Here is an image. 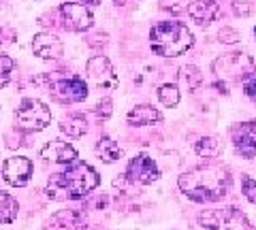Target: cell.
Returning <instances> with one entry per match:
<instances>
[{"mask_svg": "<svg viewBox=\"0 0 256 230\" xmlns=\"http://www.w3.org/2000/svg\"><path fill=\"white\" fill-rule=\"evenodd\" d=\"M79 2H84V4H88V6H98L102 0H79Z\"/></svg>", "mask_w": 256, "mask_h": 230, "instance_id": "33", "label": "cell"}, {"mask_svg": "<svg viewBox=\"0 0 256 230\" xmlns=\"http://www.w3.org/2000/svg\"><path fill=\"white\" fill-rule=\"evenodd\" d=\"M180 79H182V83L188 88V92H196V88L203 83V73L194 64H188V66L182 68Z\"/></svg>", "mask_w": 256, "mask_h": 230, "instance_id": "22", "label": "cell"}, {"mask_svg": "<svg viewBox=\"0 0 256 230\" xmlns=\"http://www.w3.org/2000/svg\"><path fill=\"white\" fill-rule=\"evenodd\" d=\"M178 186L194 203H218L228 194L230 186H233V177L230 171L222 164L205 162L198 166L184 171L178 177Z\"/></svg>", "mask_w": 256, "mask_h": 230, "instance_id": "1", "label": "cell"}, {"mask_svg": "<svg viewBox=\"0 0 256 230\" xmlns=\"http://www.w3.org/2000/svg\"><path fill=\"white\" fill-rule=\"evenodd\" d=\"M212 68L216 77L226 83H244L248 77L256 73V64L252 55H248L244 51H230L220 55L218 60H214Z\"/></svg>", "mask_w": 256, "mask_h": 230, "instance_id": "4", "label": "cell"}, {"mask_svg": "<svg viewBox=\"0 0 256 230\" xmlns=\"http://www.w3.org/2000/svg\"><path fill=\"white\" fill-rule=\"evenodd\" d=\"M20 213V203L11 194L0 192V224H11Z\"/></svg>", "mask_w": 256, "mask_h": 230, "instance_id": "21", "label": "cell"}, {"mask_svg": "<svg viewBox=\"0 0 256 230\" xmlns=\"http://www.w3.org/2000/svg\"><path fill=\"white\" fill-rule=\"evenodd\" d=\"M50 92L54 94V98L60 102H82L88 98L90 88H88V83L82 77H68V79L54 81Z\"/></svg>", "mask_w": 256, "mask_h": 230, "instance_id": "11", "label": "cell"}, {"mask_svg": "<svg viewBox=\"0 0 256 230\" xmlns=\"http://www.w3.org/2000/svg\"><path fill=\"white\" fill-rule=\"evenodd\" d=\"M244 92H246V96L256 105V73L250 75V77H248L246 81H244Z\"/></svg>", "mask_w": 256, "mask_h": 230, "instance_id": "31", "label": "cell"}, {"mask_svg": "<svg viewBox=\"0 0 256 230\" xmlns=\"http://www.w3.org/2000/svg\"><path fill=\"white\" fill-rule=\"evenodd\" d=\"M32 51L41 60H58L64 53V45L60 38L52 32H38L32 38Z\"/></svg>", "mask_w": 256, "mask_h": 230, "instance_id": "13", "label": "cell"}, {"mask_svg": "<svg viewBox=\"0 0 256 230\" xmlns=\"http://www.w3.org/2000/svg\"><path fill=\"white\" fill-rule=\"evenodd\" d=\"M60 130L64 134H68L70 139H82L84 134L88 132V120L84 115L73 113V115H66L64 120L60 122Z\"/></svg>", "mask_w": 256, "mask_h": 230, "instance_id": "19", "label": "cell"}, {"mask_svg": "<svg viewBox=\"0 0 256 230\" xmlns=\"http://www.w3.org/2000/svg\"><path fill=\"white\" fill-rule=\"evenodd\" d=\"M107 34L105 32H96L94 36H90V38H88V45H90V47H94V49H98V47L100 45H107Z\"/></svg>", "mask_w": 256, "mask_h": 230, "instance_id": "32", "label": "cell"}, {"mask_svg": "<svg viewBox=\"0 0 256 230\" xmlns=\"http://www.w3.org/2000/svg\"><path fill=\"white\" fill-rule=\"evenodd\" d=\"M116 4H118V6H124V4H126V0H116Z\"/></svg>", "mask_w": 256, "mask_h": 230, "instance_id": "34", "label": "cell"}, {"mask_svg": "<svg viewBox=\"0 0 256 230\" xmlns=\"http://www.w3.org/2000/svg\"><path fill=\"white\" fill-rule=\"evenodd\" d=\"M158 100L162 102L164 107H178L180 100H182V94H180V88L175 83H164L158 88Z\"/></svg>", "mask_w": 256, "mask_h": 230, "instance_id": "23", "label": "cell"}, {"mask_svg": "<svg viewBox=\"0 0 256 230\" xmlns=\"http://www.w3.org/2000/svg\"><path fill=\"white\" fill-rule=\"evenodd\" d=\"M13 68H15L13 58H11V55H6V53L0 51V88H4V85L11 81Z\"/></svg>", "mask_w": 256, "mask_h": 230, "instance_id": "25", "label": "cell"}, {"mask_svg": "<svg viewBox=\"0 0 256 230\" xmlns=\"http://www.w3.org/2000/svg\"><path fill=\"white\" fill-rule=\"evenodd\" d=\"M194 45V34L182 21H158L150 30V47L156 55L178 58Z\"/></svg>", "mask_w": 256, "mask_h": 230, "instance_id": "3", "label": "cell"}, {"mask_svg": "<svg viewBox=\"0 0 256 230\" xmlns=\"http://www.w3.org/2000/svg\"><path fill=\"white\" fill-rule=\"evenodd\" d=\"M43 230H88V220L84 211L62 209L43 222Z\"/></svg>", "mask_w": 256, "mask_h": 230, "instance_id": "12", "label": "cell"}, {"mask_svg": "<svg viewBox=\"0 0 256 230\" xmlns=\"http://www.w3.org/2000/svg\"><path fill=\"white\" fill-rule=\"evenodd\" d=\"M86 77L98 88L100 92H111L118 85L116 70L111 66V62L107 55H92L86 64Z\"/></svg>", "mask_w": 256, "mask_h": 230, "instance_id": "6", "label": "cell"}, {"mask_svg": "<svg viewBox=\"0 0 256 230\" xmlns=\"http://www.w3.org/2000/svg\"><path fill=\"white\" fill-rule=\"evenodd\" d=\"M96 156L100 158L102 162H107V164H111V162H118L120 158L124 156V152H122V147L118 145V143L109 137V134H102V137L98 139V143H96Z\"/></svg>", "mask_w": 256, "mask_h": 230, "instance_id": "18", "label": "cell"}, {"mask_svg": "<svg viewBox=\"0 0 256 230\" xmlns=\"http://www.w3.org/2000/svg\"><path fill=\"white\" fill-rule=\"evenodd\" d=\"M160 177L158 164L152 160L148 154H137L128 162L126 169V179L132 181V184H141V186H150Z\"/></svg>", "mask_w": 256, "mask_h": 230, "instance_id": "10", "label": "cell"}, {"mask_svg": "<svg viewBox=\"0 0 256 230\" xmlns=\"http://www.w3.org/2000/svg\"><path fill=\"white\" fill-rule=\"evenodd\" d=\"M0 34H2V30H0Z\"/></svg>", "mask_w": 256, "mask_h": 230, "instance_id": "36", "label": "cell"}, {"mask_svg": "<svg viewBox=\"0 0 256 230\" xmlns=\"http://www.w3.org/2000/svg\"><path fill=\"white\" fill-rule=\"evenodd\" d=\"M230 141L235 145V152L242 158H246V160L256 158V122L248 120L233 126L230 128Z\"/></svg>", "mask_w": 256, "mask_h": 230, "instance_id": "9", "label": "cell"}, {"mask_svg": "<svg viewBox=\"0 0 256 230\" xmlns=\"http://www.w3.org/2000/svg\"><path fill=\"white\" fill-rule=\"evenodd\" d=\"M222 226L224 230H254L252 222L237 207H226L222 211Z\"/></svg>", "mask_w": 256, "mask_h": 230, "instance_id": "17", "label": "cell"}, {"mask_svg": "<svg viewBox=\"0 0 256 230\" xmlns=\"http://www.w3.org/2000/svg\"><path fill=\"white\" fill-rule=\"evenodd\" d=\"M100 184V175L92 164L75 160L47 181L45 194L52 201H79L90 196Z\"/></svg>", "mask_w": 256, "mask_h": 230, "instance_id": "2", "label": "cell"}, {"mask_svg": "<svg viewBox=\"0 0 256 230\" xmlns=\"http://www.w3.org/2000/svg\"><path fill=\"white\" fill-rule=\"evenodd\" d=\"M160 9L166 11V13H173V15H180L184 11H188V0H158Z\"/></svg>", "mask_w": 256, "mask_h": 230, "instance_id": "26", "label": "cell"}, {"mask_svg": "<svg viewBox=\"0 0 256 230\" xmlns=\"http://www.w3.org/2000/svg\"><path fill=\"white\" fill-rule=\"evenodd\" d=\"M41 158L52 164H70L77 160V149L66 141H50L41 149Z\"/></svg>", "mask_w": 256, "mask_h": 230, "instance_id": "14", "label": "cell"}, {"mask_svg": "<svg viewBox=\"0 0 256 230\" xmlns=\"http://www.w3.org/2000/svg\"><path fill=\"white\" fill-rule=\"evenodd\" d=\"M96 115L102 117V120H107V117H111V113H114V102H111L109 96H105L102 100H98V105H96Z\"/></svg>", "mask_w": 256, "mask_h": 230, "instance_id": "29", "label": "cell"}, {"mask_svg": "<svg viewBox=\"0 0 256 230\" xmlns=\"http://www.w3.org/2000/svg\"><path fill=\"white\" fill-rule=\"evenodd\" d=\"M60 15H62L64 28L70 30V32H86L94 23L92 9L84 2H62Z\"/></svg>", "mask_w": 256, "mask_h": 230, "instance_id": "7", "label": "cell"}, {"mask_svg": "<svg viewBox=\"0 0 256 230\" xmlns=\"http://www.w3.org/2000/svg\"><path fill=\"white\" fill-rule=\"evenodd\" d=\"M242 194L246 196L248 203L256 205V179H252L250 175L242 177Z\"/></svg>", "mask_w": 256, "mask_h": 230, "instance_id": "27", "label": "cell"}, {"mask_svg": "<svg viewBox=\"0 0 256 230\" xmlns=\"http://www.w3.org/2000/svg\"><path fill=\"white\" fill-rule=\"evenodd\" d=\"M32 173H34V164L26 156H13L2 162V179L13 188L28 186Z\"/></svg>", "mask_w": 256, "mask_h": 230, "instance_id": "8", "label": "cell"}, {"mask_svg": "<svg viewBox=\"0 0 256 230\" xmlns=\"http://www.w3.org/2000/svg\"><path fill=\"white\" fill-rule=\"evenodd\" d=\"M188 15L198 26H210L220 15V0H192L188 4Z\"/></svg>", "mask_w": 256, "mask_h": 230, "instance_id": "15", "label": "cell"}, {"mask_svg": "<svg viewBox=\"0 0 256 230\" xmlns=\"http://www.w3.org/2000/svg\"><path fill=\"white\" fill-rule=\"evenodd\" d=\"M194 152H196V156L214 160V158H218L224 152V143L218 137H203L194 143Z\"/></svg>", "mask_w": 256, "mask_h": 230, "instance_id": "20", "label": "cell"}, {"mask_svg": "<svg viewBox=\"0 0 256 230\" xmlns=\"http://www.w3.org/2000/svg\"><path fill=\"white\" fill-rule=\"evenodd\" d=\"M218 41L224 45H235V43H239V32L233 28H228V26H224L218 32Z\"/></svg>", "mask_w": 256, "mask_h": 230, "instance_id": "28", "label": "cell"}, {"mask_svg": "<svg viewBox=\"0 0 256 230\" xmlns=\"http://www.w3.org/2000/svg\"><path fill=\"white\" fill-rule=\"evenodd\" d=\"M233 11L237 15H242V17H246V15H250L254 11V2L252 0H233Z\"/></svg>", "mask_w": 256, "mask_h": 230, "instance_id": "30", "label": "cell"}, {"mask_svg": "<svg viewBox=\"0 0 256 230\" xmlns=\"http://www.w3.org/2000/svg\"><path fill=\"white\" fill-rule=\"evenodd\" d=\"M126 120L130 126H154L158 122H162V113L152 105H137L134 109L128 111Z\"/></svg>", "mask_w": 256, "mask_h": 230, "instance_id": "16", "label": "cell"}, {"mask_svg": "<svg viewBox=\"0 0 256 230\" xmlns=\"http://www.w3.org/2000/svg\"><path fill=\"white\" fill-rule=\"evenodd\" d=\"M13 120L24 132H41L52 124V109L38 98H24L15 109Z\"/></svg>", "mask_w": 256, "mask_h": 230, "instance_id": "5", "label": "cell"}, {"mask_svg": "<svg viewBox=\"0 0 256 230\" xmlns=\"http://www.w3.org/2000/svg\"><path fill=\"white\" fill-rule=\"evenodd\" d=\"M254 34H256V26H254Z\"/></svg>", "mask_w": 256, "mask_h": 230, "instance_id": "35", "label": "cell"}, {"mask_svg": "<svg viewBox=\"0 0 256 230\" xmlns=\"http://www.w3.org/2000/svg\"><path fill=\"white\" fill-rule=\"evenodd\" d=\"M196 220H198V226L205 230H220L222 228V213L220 211H201Z\"/></svg>", "mask_w": 256, "mask_h": 230, "instance_id": "24", "label": "cell"}]
</instances>
